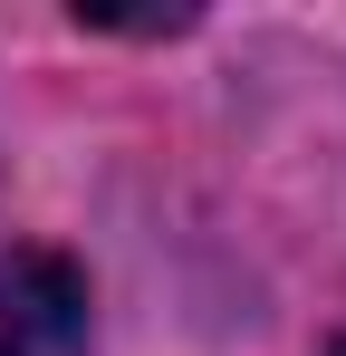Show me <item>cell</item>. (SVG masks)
<instances>
[{
    "instance_id": "cell-1",
    "label": "cell",
    "mask_w": 346,
    "mask_h": 356,
    "mask_svg": "<svg viewBox=\"0 0 346 356\" xmlns=\"http://www.w3.org/2000/svg\"><path fill=\"white\" fill-rule=\"evenodd\" d=\"M87 280L58 250H0V356H77Z\"/></svg>"
},
{
    "instance_id": "cell-2",
    "label": "cell",
    "mask_w": 346,
    "mask_h": 356,
    "mask_svg": "<svg viewBox=\"0 0 346 356\" xmlns=\"http://www.w3.org/2000/svg\"><path fill=\"white\" fill-rule=\"evenodd\" d=\"M327 356H346V337H337V347H327Z\"/></svg>"
}]
</instances>
